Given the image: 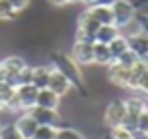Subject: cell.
<instances>
[{
  "label": "cell",
  "mask_w": 148,
  "mask_h": 139,
  "mask_svg": "<svg viewBox=\"0 0 148 139\" xmlns=\"http://www.w3.org/2000/svg\"><path fill=\"white\" fill-rule=\"evenodd\" d=\"M51 67H53V69H57V71H61V73L71 81V85H73V87L83 89V71H81V67L71 59V55H69V53L55 51V53L51 55Z\"/></svg>",
  "instance_id": "1"
},
{
  "label": "cell",
  "mask_w": 148,
  "mask_h": 139,
  "mask_svg": "<svg viewBox=\"0 0 148 139\" xmlns=\"http://www.w3.org/2000/svg\"><path fill=\"white\" fill-rule=\"evenodd\" d=\"M37 95H39V89L35 85H21L16 87V93H14V101L10 105V109L14 113L18 111H29L31 107L37 105Z\"/></svg>",
  "instance_id": "2"
},
{
  "label": "cell",
  "mask_w": 148,
  "mask_h": 139,
  "mask_svg": "<svg viewBox=\"0 0 148 139\" xmlns=\"http://www.w3.org/2000/svg\"><path fill=\"white\" fill-rule=\"evenodd\" d=\"M112 8V16H114V24L118 28L126 26L128 22H132L138 14V10L134 8V2L132 0H114V2L110 4Z\"/></svg>",
  "instance_id": "3"
},
{
  "label": "cell",
  "mask_w": 148,
  "mask_h": 139,
  "mask_svg": "<svg viewBox=\"0 0 148 139\" xmlns=\"http://www.w3.org/2000/svg\"><path fill=\"white\" fill-rule=\"evenodd\" d=\"M124 103H126V121H124V125L134 131L140 113H142V111L146 109V105H148V97L134 93V95H130L128 99H124Z\"/></svg>",
  "instance_id": "4"
},
{
  "label": "cell",
  "mask_w": 148,
  "mask_h": 139,
  "mask_svg": "<svg viewBox=\"0 0 148 139\" xmlns=\"http://www.w3.org/2000/svg\"><path fill=\"white\" fill-rule=\"evenodd\" d=\"M126 121V103L124 99H112L103 109V123L112 129L118 125H124Z\"/></svg>",
  "instance_id": "5"
},
{
  "label": "cell",
  "mask_w": 148,
  "mask_h": 139,
  "mask_svg": "<svg viewBox=\"0 0 148 139\" xmlns=\"http://www.w3.org/2000/svg\"><path fill=\"white\" fill-rule=\"evenodd\" d=\"M27 113H29L39 125L61 127V123H63V117H61L59 109H47V107H39V105H35V107H31Z\"/></svg>",
  "instance_id": "6"
},
{
  "label": "cell",
  "mask_w": 148,
  "mask_h": 139,
  "mask_svg": "<svg viewBox=\"0 0 148 139\" xmlns=\"http://www.w3.org/2000/svg\"><path fill=\"white\" fill-rule=\"evenodd\" d=\"M0 67H2L4 75H6V83H10L12 87L18 85V73L27 67V61L21 55H8L0 61Z\"/></svg>",
  "instance_id": "7"
},
{
  "label": "cell",
  "mask_w": 148,
  "mask_h": 139,
  "mask_svg": "<svg viewBox=\"0 0 148 139\" xmlns=\"http://www.w3.org/2000/svg\"><path fill=\"white\" fill-rule=\"evenodd\" d=\"M108 69V81L114 85V87H120V89H128L132 91V71L128 67H122L118 63H112Z\"/></svg>",
  "instance_id": "8"
},
{
  "label": "cell",
  "mask_w": 148,
  "mask_h": 139,
  "mask_svg": "<svg viewBox=\"0 0 148 139\" xmlns=\"http://www.w3.org/2000/svg\"><path fill=\"white\" fill-rule=\"evenodd\" d=\"M71 59L83 69V67H91L93 65V43H81L75 40L71 47Z\"/></svg>",
  "instance_id": "9"
},
{
  "label": "cell",
  "mask_w": 148,
  "mask_h": 139,
  "mask_svg": "<svg viewBox=\"0 0 148 139\" xmlns=\"http://www.w3.org/2000/svg\"><path fill=\"white\" fill-rule=\"evenodd\" d=\"M55 95H59L61 99L65 97V95H69L71 93V89H73V85H71V81L61 73V71H57V69H53L51 71V77H49V85H47Z\"/></svg>",
  "instance_id": "10"
},
{
  "label": "cell",
  "mask_w": 148,
  "mask_h": 139,
  "mask_svg": "<svg viewBox=\"0 0 148 139\" xmlns=\"http://www.w3.org/2000/svg\"><path fill=\"white\" fill-rule=\"evenodd\" d=\"M14 127L18 129V133L23 135V139H33V135L37 133V127H39V123L27 113V111H21V113H16V117H14Z\"/></svg>",
  "instance_id": "11"
},
{
  "label": "cell",
  "mask_w": 148,
  "mask_h": 139,
  "mask_svg": "<svg viewBox=\"0 0 148 139\" xmlns=\"http://www.w3.org/2000/svg\"><path fill=\"white\" fill-rule=\"evenodd\" d=\"M87 12L99 22V24H114V16H112V8L108 4L95 2L91 6H87Z\"/></svg>",
  "instance_id": "12"
},
{
  "label": "cell",
  "mask_w": 148,
  "mask_h": 139,
  "mask_svg": "<svg viewBox=\"0 0 148 139\" xmlns=\"http://www.w3.org/2000/svg\"><path fill=\"white\" fill-rule=\"evenodd\" d=\"M37 105H39V107H47V109H59V107H61V97L55 95L49 87H45V89H39Z\"/></svg>",
  "instance_id": "13"
},
{
  "label": "cell",
  "mask_w": 148,
  "mask_h": 139,
  "mask_svg": "<svg viewBox=\"0 0 148 139\" xmlns=\"http://www.w3.org/2000/svg\"><path fill=\"white\" fill-rule=\"evenodd\" d=\"M112 63H114V57L110 53V47L101 45V43H93V65H97V67H110Z\"/></svg>",
  "instance_id": "14"
},
{
  "label": "cell",
  "mask_w": 148,
  "mask_h": 139,
  "mask_svg": "<svg viewBox=\"0 0 148 139\" xmlns=\"http://www.w3.org/2000/svg\"><path fill=\"white\" fill-rule=\"evenodd\" d=\"M51 71H53L51 65H37V67H33V81H31V85H35L37 89H45L49 85Z\"/></svg>",
  "instance_id": "15"
},
{
  "label": "cell",
  "mask_w": 148,
  "mask_h": 139,
  "mask_svg": "<svg viewBox=\"0 0 148 139\" xmlns=\"http://www.w3.org/2000/svg\"><path fill=\"white\" fill-rule=\"evenodd\" d=\"M118 34H120V28H118L116 24H101V26L95 30V43L110 45Z\"/></svg>",
  "instance_id": "16"
},
{
  "label": "cell",
  "mask_w": 148,
  "mask_h": 139,
  "mask_svg": "<svg viewBox=\"0 0 148 139\" xmlns=\"http://www.w3.org/2000/svg\"><path fill=\"white\" fill-rule=\"evenodd\" d=\"M14 93H16V87H12L6 81H0V107L10 109V105L14 101Z\"/></svg>",
  "instance_id": "17"
},
{
  "label": "cell",
  "mask_w": 148,
  "mask_h": 139,
  "mask_svg": "<svg viewBox=\"0 0 148 139\" xmlns=\"http://www.w3.org/2000/svg\"><path fill=\"white\" fill-rule=\"evenodd\" d=\"M128 43H130V49L142 59L146 53H148V34H138V36H132V38H128Z\"/></svg>",
  "instance_id": "18"
},
{
  "label": "cell",
  "mask_w": 148,
  "mask_h": 139,
  "mask_svg": "<svg viewBox=\"0 0 148 139\" xmlns=\"http://www.w3.org/2000/svg\"><path fill=\"white\" fill-rule=\"evenodd\" d=\"M21 12H16L12 8V4L8 0H0V22H14L18 20Z\"/></svg>",
  "instance_id": "19"
},
{
  "label": "cell",
  "mask_w": 148,
  "mask_h": 139,
  "mask_svg": "<svg viewBox=\"0 0 148 139\" xmlns=\"http://www.w3.org/2000/svg\"><path fill=\"white\" fill-rule=\"evenodd\" d=\"M108 47H110V53H112V57H114V61H116L120 55H124V53L130 49V43H128V38H126V36L118 34V36L108 45Z\"/></svg>",
  "instance_id": "20"
},
{
  "label": "cell",
  "mask_w": 148,
  "mask_h": 139,
  "mask_svg": "<svg viewBox=\"0 0 148 139\" xmlns=\"http://www.w3.org/2000/svg\"><path fill=\"white\" fill-rule=\"evenodd\" d=\"M55 139H87V137L75 127H59Z\"/></svg>",
  "instance_id": "21"
},
{
  "label": "cell",
  "mask_w": 148,
  "mask_h": 139,
  "mask_svg": "<svg viewBox=\"0 0 148 139\" xmlns=\"http://www.w3.org/2000/svg\"><path fill=\"white\" fill-rule=\"evenodd\" d=\"M138 61H140V57H138V55H136L132 49H128V51H126L124 55H120V57H118L114 63H118V65H122V67H128V69H132V67H134Z\"/></svg>",
  "instance_id": "22"
},
{
  "label": "cell",
  "mask_w": 148,
  "mask_h": 139,
  "mask_svg": "<svg viewBox=\"0 0 148 139\" xmlns=\"http://www.w3.org/2000/svg\"><path fill=\"white\" fill-rule=\"evenodd\" d=\"M0 139H23V135L18 133L14 123H4L0 125Z\"/></svg>",
  "instance_id": "23"
},
{
  "label": "cell",
  "mask_w": 148,
  "mask_h": 139,
  "mask_svg": "<svg viewBox=\"0 0 148 139\" xmlns=\"http://www.w3.org/2000/svg\"><path fill=\"white\" fill-rule=\"evenodd\" d=\"M57 129H59V127L39 125V127H37V133L33 135V139H55V137H57Z\"/></svg>",
  "instance_id": "24"
},
{
  "label": "cell",
  "mask_w": 148,
  "mask_h": 139,
  "mask_svg": "<svg viewBox=\"0 0 148 139\" xmlns=\"http://www.w3.org/2000/svg\"><path fill=\"white\" fill-rule=\"evenodd\" d=\"M110 139H132V129H128L126 125H118L110 129Z\"/></svg>",
  "instance_id": "25"
},
{
  "label": "cell",
  "mask_w": 148,
  "mask_h": 139,
  "mask_svg": "<svg viewBox=\"0 0 148 139\" xmlns=\"http://www.w3.org/2000/svg\"><path fill=\"white\" fill-rule=\"evenodd\" d=\"M134 93L148 97V69L140 75V79H138V85H136V91H134Z\"/></svg>",
  "instance_id": "26"
},
{
  "label": "cell",
  "mask_w": 148,
  "mask_h": 139,
  "mask_svg": "<svg viewBox=\"0 0 148 139\" xmlns=\"http://www.w3.org/2000/svg\"><path fill=\"white\" fill-rule=\"evenodd\" d=\"M136 129L148 135V105H146V109L140 113V117H138V121H136Z\"/></svg>",
  "instance_id": "27"
},
{
  "label": "cell",
  "mask_w": 148,
  "mask_h": 139,
  "mask_svg": "<svg viewBox=\"0 0 148 139\" xmlns=\"http://www.w3.org/2000/svg\"><path fill=\"white\" fill-rule=\"evenodd\" d=\"M8 2L12 4V8L16 12H25L29 6H31V0H8Z\"/></svg>",
  "instance_id": "28"
},
{
  "label": "cell",
  "mask_w": 148,
  "mask_h": 139,
  "mask_svg": "<svg viewBox=\"0 0 148 139\" xmlns=\"http://www.w3.org/2000/svg\"><path fill=\"white\" fill-rule=\"evenodd\" d=\"M136 18H138V22H140V26H142V32H144V34H148V12H146V10H142V12H138V14H136Z\"/></svg>",
  "instance_id": "29"
},
{
  "label": "cell",
  "mask_w": 148,
  "mask_h": 139,
  "mask_svg": "<svg viewBox=\"0 0 148 139\" xmlns=\"http://www.w3.org/2000/svg\"><path fill=\"white\" fill-rule=\"evenodd\" d=\"M47 2L53 6V8H65L69 4V0H47Z\"/></svg>",
  "instance_id": "30"
},
{
  "label": "cell",
  "mask_w": 148,
  "mask_h": 139,
  "mask_svg": "<svg viewBox=\"0 0 148 139\" xmlns=\"http://www.w3.org/2000/svg\"><path fill=\"white\" fill-rule=\"evenodd\" d=\"M146 6H148V0H134V8H136L138 12H142Z\"/></svg>",
  "instance_id": "31"
},
{
  "label": "cell",
  "mask_w": 148,
  "mask_h": 139,
  "mask_svg": "<svg viewBox=\"0 0 148 139\" xmlns=\"http://www.w3.org/2000/svg\"><path fill=\"white\" fill-rule=\"evenodd\" d=\"M95 2H99V0H83L81 4H85V6H91V4H95Z\"/></svg>",
  "instance_id": "32"
},
{
  "label": "cell",
  "mask_w": 148,
  "mask_h": 139,
  "mask_svg": "<svg viewBox=\"0 0 148 139\" xmlns=\"http://www.w3.org/2000/svg\"><path fill=\"white\" fill-rule=\"evenodd\" d=\"M0 81H6V75H4V71H2V67H0Z\"/></svg>",
  "instance_id": "33"
},
{
  "label": "cell",
  "mask_w": 148,
  "mask_h": 139,
  "mask_svg": "<svg viewBox=\"0 0 148 139\" xmlns=\"http://www.w3.org/2000/svg\"><path fill=\"white\" fill-rule=\"evenodd\" d=\"M83 0H69V4H81Z\"/></svg>",
  "instance_id": "34"
},
{
  "label": "cell",
  "mask_w": 148,
  "mask_h": 139,
  "mask_svg": "<svg viewBox=\"0 0 148 139\" xmlns=\"http://www.w3.org/2000/svg\"><path fill=\"white\" fill-rule=\"evenodd\" d=\"M99 2H101V4H108V6H110V4L114 2V0H99Z\"/></svg>",
  "instance_id": "35"
},
{
  "label": "cell",
  "mask_w": 148,
  "mask_h": 139,
  "mask_svg": "<svg viewBox=\"0 0 148 139\" xmlns=\"http://www.w3.org/2000/svg\"><path fill=\"white\" fill-rule=\"evenodd\" d=\"M142 61H144V63H148V53H146V55L142 57Z\"/></svg>",
  "instance_id": "36"
},
{
  "label": "cell",
  "mask_w": 148,
  "mask_h": 139,
  "mask_svg": "<svg viewBox=\"0 0 148 139\" xmlns=\"http://www.w3.org/2000/svg\"><path fill=\"white\" fill-rule=\"evenodd\" d=\"M106 139H110V137H106Z\"/></svg>",
  "instance_id": "37"
}]
</instances>
